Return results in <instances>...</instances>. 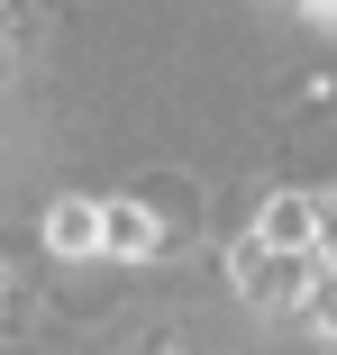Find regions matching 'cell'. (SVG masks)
<instances>
[{
  "label": "cell",
  "instance_id": "obj_1",
  "mask_svg": "<svg viewBox=\"0 0 337 355\" xmlns=\"http://www.w3.org/2000/svg\"><path fill=\"white\" fill-rule=\"evenodd\" d=\"M310 319H319V328H337V282H319V292H310Z\"/></svg>",
  "mask_w": 337,
  "mask_h": 355
},
{
  "label": "cell",
  "instance_id": "obj_2",
  "mask_svg": "<svg viewBox=\"0 0 337 355\" xmlns=\"http://www.w3.org/2000/svg\"><path fill=\"white\" fill-rule=\"evenodd\" d=\"M328 237H337V219H328Z\"/></svg>",
  "mask_w": 337,
  "mask_h": 355
}]
</instances>
